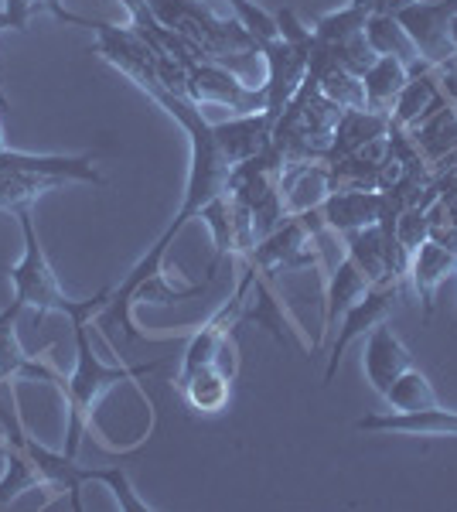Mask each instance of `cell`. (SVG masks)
<instances>
[{"label": "cell", "mask_w": 457, "mask_h": 512, "mask_svg": "<svg viewBox=\"0 0 457 512\" xmlns=\"http://www.w3.org/2000/svg\"><path fill=\"white\" fill-rule=\"evenodd\" d=\"M328 195H331V185H328V164L324 161L290 164V168L284 171L287 216H301V212L318 209Z\"/></svg>", "instance_id": "7402d4cb"}, {"label": "cell", "mask_w": 457, "mask_h": 512, "mask_svg": "<svg viewBox=\"0 0 457 512\" xmlns=\"http://www.w3.org/2000/svg\"><path fill=\"white\" fill-rule=\"evenodd\" d=\"M410 366H413V355L400 342V335L393 332V325L382 321V325H376L369 335H365L362 369H365V379H369L372 390L379 396H386L389 386H393Z\"/></svg>", "instance_id": "9a60e30c"}, {"label": "cell", "mask_w": 457, "mask_h": 512, "mask_svg": "<svg viewBox=\"0 0 457 512\" xmlns=\"http://www.w3.org/2000/svg\"><path fill=\"white\" fill-rule=\"evenodd\" d=\"M18 448L28 454L31 461H35L41 482H45V489L52 492V499H65L69 495V509L82 512V485L86 482H103L110 485V492L116 495V506L127 509V512H147L144 499L137 495L134 482H130V468L127 465H113V468H82L76 465V458H69V454H58V451H48L45 444H38L35 437H24Z\"/></svg>", "instance_id": "8992f818"}, {"label": "cell", "mask_w": 457, "mask_h": 512, "mask_svg": "<svg viewBox=\"0 0 457 512\" xmlns=\"http://www.w3.org/2000/svg\"><path fill=\"white\" fill-rule=\"evenodd\" d=\"M0 11L11 18L14 31H28L31 14L41 11V0H4V4H0Z\"/></svg>", "instance_id": "4dcf8cb0"}, {"label": "cell", "mask_w": 457, "mask_h": 512, "mask_svg": "<svg viewBox=\"0 0 457 512\" xmlns=\"http://www.w3.org/2000/svg\"><path fill=\"white\" fill-rule=\"evenodd\" d=\"M342 106L331 103L328 96L318 89L314 79H304V86L290 96L284 113L273 123L270 144L277 147V154L284 164H304V161H324L335 137V127L342 120Z\"/></svg>", "instance_id": "5b68a950"}, {"label": "cell", "mask_w": 457, "mask_h": 512, "mask_svg": "<svg viewBox=\"0 0 457 512\" xmlns=\"http://www.w3.org/2000/svg\"><path fill=\"white\" fill-rule=\"evenodd\" d=\"M321 226L324 222L318 209L301 212V216H287L270 236H263L256 243V253L249 263H256V270L267 280H273L277 274H294V270H324L318 243Z\"/></svg>", "instance_id": "9c48e42d"}, {"label": "cell", "mask_w": 457, "mask_h": 512, "mask_svg": "<svg viewBox=\"0 0 457 512\" xmlns=\"http://www.w3.org/2000/svg\"><path fill=\"white\" fill-rule=\"evenodd\" d=\"M188 99L191 103H219L239 113H263L267 110V89L249 86L229 69V65L195 59L188 65Z\"/></svg>", "instance_id": "8fae6325"}, {"label": "cell", "mask_w": 457, "mask_h": 512, "mask_svg": "<svg viewBox=\"0 0 457 512\" xmlns=\"http://www.w3.org/2000/svg\"><path fill=\"white\" fill-rule=\"evenodd\" d=\"M451 41H454V48H457V18L451 21Z\"/></svg>", "instance_id": "d590c367"}, {"label": "cell", "mask_w": 457, "mask_h": 512, "mask_svg": "<svg viewBox=\"0 0 457 512\" xmlns=\"http://www.w3.org/2000/svg\"><path fill=\"white\" fill-rule=\"evenodd\" d=\"M0 458H4V465H7L4 475H0V509H7L11 502H18L24 492L45 489V482H41L35 461H31L21 448L0 444Z\"/></svg>", "instance_id": "4316f807"}, {"label": "cell", "mask_w": 457, "mask_h": 512, "mask_svg": "<svg viewBox=\"0 0 457 512\" xmlns=\"http://www.w3.org/2000/svg\"><path fill=\"white\" fill-rule=\"evenodd\" d=\"M318 212L324 226L342 236L379 222L382 212H386V192H331L318 205Z\"/></svg>", "instance_id": "ac0fdd59"}, {"label": "cell", "mask_w": 457, "mask_h": 512, "mask_svg": "<svg viewBox=\"0 0 457 512\" xmlns=\"http://www.w3.org/2000/svg\"><path fill=\"white\" fill-rule=\"evenodd\" d=\"M406 137L417 147L423 164L430 168V175H440L457 161V103L447 99L444 106H437L434 113H427L420 123L406 127Z\"/></svg>", "instance_id": "5bb4252c"}, {"label": "cell", "mask_w": 457, "mask_h": 512, "mask_svg": "<svg viewBox=\"0 0 457 512\" xmlns=\"http://www.w3.org/2000/svg\"><path fill=\"white\" fill-rule=\"evenodd\" d=\"M355 431L369 434H406V437H457V410L427 407L417 414H369L355 420Z\"/></svg>", "instance_id": "e0dca14e"}, {"label": "cell", "mask_w": 457, "mask_h": 512, "mask_svg": "<svg viewBox=\"0 0 457 512\" xmlns=\"http://www.w3.org/2000/svg\"><path fill=\"white\" fill-rule=\"evenodd\" d=\"M454 103H457V99H454Z\"/></svg>", "instance_id": "8d00e7d4"}, {"label": "cell", "mask_w": 457, "mask_h": 512, "mask_svg": "<svg viewBox=\"0 0 457 512\" xmlns=\"http://www.w3.org/2000/svg\"><path fill=\"white\" fill-rule=\"evenodd\" d=\"M365 287H369V280H365V274L355 267V260L348 253L324 274V332H321L324 338H331L338 318L359 301Z\"/></svg>", "instance_id": "44dd1931"}, {"label": "cell", "mask_w": 457, "mask_h": 512, "mask_svg": "<svg viewBox=\"0 0 457 512\" xmlns=\"http://www.w3.org/2000/svg\"><path fill=\"white\" fill-rule=\"evenodd\" d=\"M69 181L48 178V175H31V171H0V209L4 212H24L38 202L41 195L58 192Z\"/></svg>", "instance_id": "484cf974"}, {"label": "cell", "mask_w": 457, "mask_h": 512, "mask_svg": "<svg viewBox=\"0 0 457 512\" xmlns=\"http://www.w3.org/2000/svg\"><path fill=\"white\" fill-rule=\"evenodd\" d=\"M137 89H144V93L151 96L161 110L171 113L174 123L185 130L188 144H191L185 198H181V209L174 212L171 226L164 229V236L178 239L181 229H185L191 219H198V212H202L215 195H222L229 188V175H232V168H236V161H232L226 140H222L219 123L205 120L202 106L198 103H191V99H185V96H174L171 89H164L161 82H157V76L137 82Z\"/></svg>", "instance_id": "6da1fadb"}, {"label": "cell", "mask_w": 457, "mask_h": 512, "mask_svg": "<svg viewBox=\"0 0 457 512\" xmlns=\"http://www.w3.org/2000/svg\"><path fill=\"white\" fill-rule=\"evenodd\" d=\"M365 38H369L372 52L393 55V59H400L406 69L423 65L417 45H413V38L406 35L403 24L396 21V14H369V18H365Z\"/></svg>", "instance_id": "d4e9b609"}, {"label": "cell", "mask_w": 457, "mask_h": 512, "mask_svg": "<svg viewBox=\"0 0 457 512\" xmlns=\"http://www.w3.org/2000/svg\"><path fill=\"white\" fill-rule=\"evenodd\" d=\"M7 28H14L11 18H7L4 11H0V31H7ZM0 110H7V96H4V89H0Z\"/></svg>", "instance_id": "836d02e7"}, {"label": "cell", "mask_w": 457, "mask_h": 512, "mask_svg": "<svg viewBox=\"0 0 457 512\" xmlns=\"http://www.w3.org/2000/svg\"><path fill=\"white\" fill-rule=\"evenodd\" d=\"M0 151H7V137H4V110H0Z\"/></svg>", "instance_id": "e575fe53"}, {"label": "cell", "mask_w": 457, "mask_h": 512, "mask_svg": "<svg viewBox=\"0 0 457 512\" xmlns=\"http://www.w3.org/2000/svg\"><path fill=\"white\" fill-rule=\"evenodd\" d=\"M232 379H236V373H229V369L202 366L195 373L174 376V386L195 414H222L232 400Z\"/></svg>", "instance_id": "ffe728a7"}, {"label": "cell", "mask_w": 457, "mask_h": 512, "mask_svg": "<svg viewBox=\"0 0 457 512\" xmlns=\"http://www.w3.org/2000/svg\"><path fill=\"white\" fill-rule=\"evenodd\" d=\"M24 315V304L14 297L4 311H0V379H31V383H52L62 393L65 373H58L48 359V352L31 355L18 338V321Z\"/></svg>", "instance_id": "4fadbf2b"}, {"label": "cell", "mask_w": 457, "mask_h": 512, "mask_svg": "<svg viewBox=\"0 0 457 512\" xmlns=\"http://www.w3.org/2000/svg\"><path fill=\"white\" fill-rule=\"evenodd\" d=\"M365 18L369 14L362 7H355L348 0V7L342 11H331L314 18L311 24V69L307 76H318L324 69H345L352 76H365L372 62H376V52H372L369 38H365Z\"/></svg>", "instance_id": "ba28073f"}, {"label": "cell", "mask_w": 457, "mask_h": 512, "mask_svg": "<svg viewBox=\"0 0 457 512\" xmlns=\"http://www.w3.org/2000/svg\"><path fill=\"white\" fill-rule=\"evenodd\" d=\"M457 274V253L447 250V246L434 243V239H423L420 250L410 256V277L413 291H417L423 315H434V301H437V287L444 284L447 277Z\"/></svg>", "instance_id": "d6986e66"}, {"label": "cell", "mask_w": 457, "mask_h": 512, "mask_svg": "<svg viewBox=\"0 0 457 512\" xmlns=\"http://www.w3.org/2000/svg\"><path fill=\"white\" fill-rule=\"evenodd\" d=\"M382 400L393 407V414H417V410L437 407V393L430 386V379L420 373L417 366H410L406 373L389 386V393Z\"/></svg>", "instance_id": "83f0119b"}, {"label": "cell", "mask_w": 457, "mask_h": 512, "mask_svg": "<svg viewBox=\"0 0 457 512\" xmlns=\"http://www.w3.org/2000/svg\"><path fill=\"white\" fill-rule=\"evenodd\" d=\"M144 4L151 7V14L164 28H171L174 35L191 41L202 52V59L229 65L239 79H243L246 69L263 62L260 41L249 35L243 21L232 11L222 18L202 0H144Z\"/></svg>", "instance_id": "7a4b0ae2"}, {"label": "cell", "mask_w": 457, "mask_h": 512, "mask_svg": "<svg viewBox=\"0 0 457 512\" xmlns=\"http://www.w3.org/2000/svg\"><path fill=\"white\" fill-rule=\"evenodd\" d=\"M352 4L362 7L365 14H396L406 4H413V0H352Z\"/></svg>", "instance_id": "d6a6232c"}, {"label": "cell", "mask_w": 457, "mask_h": 512, "mask_svg": "<svg viewBox=\"0 0 457 512\" xmlns=\"http://www.w3.org/2000/svg\"><path fill=\"white\" fill-rule=\"evenodd\" d=\"M457 18V0H413L403 11H396V21L413 38L420 59L430 65H444L457 55L451 41V21Z\"/></svg>", "instance_id": "7c38bea8"}, {"label": "cell", "mask_w": 457, "mask_h": 512, "mask_svg": "<svg viewBox=\"0 0 457 512\" xmlns=\"http://www.w3.org/2000/svg\"><path fill=\"white\" fill-rule=\"evenodd\" d=\"M406 79H410V69H406L400 59H393V55H376V62H372L362 76L365 106L389 117L396 96H400V89L406 86Z\"/></svg>", "instance_id": "cb8c5ba5"}, {"label": "cell", "mask_w": 457, "mask_h": 512, "mask_svg": "<svg viewBox=\"0 0 457 512\" xmlns=\"http://www.w3.org/2000/svg\"><path fill=\"white\" fill-rule=\"evenodd\" d=\"M41 7H45L48 14H55L58 21H65V24H76V28H89V31H93V18H79V14L65 11V7H62V0H41Z\"/></svg>", "instance_id": "1f68e13d"}, {"label": "cell", "mask_w": 457, "mask_h": 512, "mask_svg": "<svg viewBox=\"0 0 457 512\" xmlns=\"http://www.w3.org/2000/svg\"><path fill=\"white\" fill-rule=\"evenodd\" d=\"M21 219V236H24V256L11 267V284H14V297L24 304V308H35L38 321L45 315H58L72 318V321H96L99 311L110 301V287H103L96 297L89 301H76V297L65 294V287L58 284V274L52 270L45 256V246L38 243L35 233V219H31V209L18 212Z\"/></svg>", "instance_id": "277c9868"}, {"label": "cell", "mask_w": 457, "mask_h": 512, "mask_svg": "<svg viewBox=\"0 0 457 512\" xmlns=\"http://www.w3.org/2000/svg\"><path fill=\"white\" fill-rule=\"evenodd\" d=\"M444 86H440V69L430 62L417 65V69H410V79H406V86L400 89V96H396L393 103V113H389V123L393 127H413V123H420L427 113H434L437 106L447 103Z\"/></svg>", "instance_id": "2e32d148"}, {"label": "cell", "mask_w": 457, "mask_h": 512, "mask_svg": "<svg viewBox=\"0 0 457 512\" xmlns=\"http://www.w3.org/2000/svg\"><path fill=\"white\" fill-rule=\"evenodd\" d=\"M277 18V35L260 41V55L263 65H267V79H263V89H267V117L277 123V117L284 113V106L290 103V96L304 86L307 69H311V28L301 24L290 7L273 14Z\"/></svg>", "instance_id": "52a82bcc"}, {"label": "cell", "mask_w": 457, "mask_h": 512, "mask_svg": "<svg viewBox=\"0 0 457 512\" xmlns=\"http://www.w3.org/2000/svg\"><path fill=\"white\" fill-rule=\"evenodd\" d=\"M403 297H406V277H396V280H382V284H369L365 294L352 308L342 315V325H338V335L331 338V352H328V369H324V386L335 383V373H338V362H342V352L355 338L369 335L372 328L382 325L403 308Z\"/></svg>", "instance_id": "30bf717a"}, {"label": "cell", "mask_w": 457, "mask_h": 512, "mask_svg": "<svg viewBox=\"0 0 457 512\" xmlns=\"http://www.w3.org/2000/svg\"><path fill=\"white\" fill-rule=\"evenodd\" d=\"M382 134H389L386 113H376V110H369V106H362V110H345L335 127V137H331V147H328V154H324V161L345 158V154L359 151V147H365L369 140H376Z\"/></svg>", "instance_id": "603a6c76"}, {"label": "cell", "mask_w": 457, "mask_h": 512, "mask_svg": "<svg viewBox=\"0 0 457 512\" xmlns=\"http://www.w3.org/2000/svg\"><path fill=\"white\" fill-rule=\"evenodd\" d=\"M226 4L256 41H267V38L277 35V18H273L270 11H263L256 0H226Z\"/></svg>", "instance_id": "f546056e"}, {"label": "cell", "mask_w": 457, "mask_h": 512, "mask_svg": "<svg viewBox=\"0 0 457 512\" xmlns=\"http://www.w3.org/2000/svg\"><path fill=\"white\" fill-rule=\"evenodd\" d=\"M89 325L93 321H72V332H76V369L65 379L62 386V400L69 407V434H65V454L76 458L82 434L86 427H93L96 407L103 403V396L116 390L123 383H137V379H147L154 369H161L164 359H151L140 362V366H110L93 352V335H89Z\"/></svg>", "instance_id": "3957f363"}, {"label": "cell", "mask_w": 457, "mask_h": 512, "mask_svg": "<svg viewBox=\"0 0 457 512\" xmlns=\"http://www.w3.org/2000/svg\"><path fill=\"white\" fill-rule=\"evenodd\" d=\"M318 82V89L331 103H338L342 110H362L365 106V89H362V76H352L345 69H324L318 76H307Z\"/></svg>", "instance_id": "f1b7e54d"}]
</instances>
